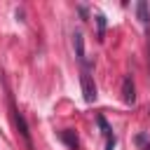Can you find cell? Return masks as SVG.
<instances>
[{
  "label": "cell",
  "mask_w": 150,
  "mask_h": 150,
  "mask_svg": "<svg viewBox=\"0 0 150 150\" xmlns=\"http://www.w3.org/2000/svg\"><path fill=\"white\" fill-rule=\"evenodd\" d=\"M80 84H82L84 101H87V103H94V101H96V84H94L89 70H82V75H80Z\"/></svg>",
  "instance_id": "cell-1"
},
{
  "label": "cell",
  "mask_w": 150,
  "mask_h": 150,
  "mask_svg": "<svg viewBox=\"0 0 150 150\" xmlns=\"http://www.w3.org/2000/svg\"><path fill=\"white\" fill-rule=\"evenodd\" d=\"M122 101L127 105H134L136 103V87H134V80L129 75L122 80Z\"/></svg>",
  "instance_id": "cell-2"
},
{
  "label": "cell",
  "mask_w": 150,
  "mask_h": 150,
  "mask_svg": "<svg viewBox=\"0 0 150 150\" xmlns=\"http://www.w3.org/2000/svg\"><path fill=\"white\" fill-rule=\"evenodd\" d=\"M14 124H16V129H19V134L23 136V141H26V145L33 150V138H30V131H28V124H26V120H23V115L19 112V110H14Z\"/></svg>",
  "instance_id": "cell-3"
},
{
  "label": "cell",
  "mask_w": 150,
  "mask_h": 150,
  "mask_svg": "<svg viewBox=\"0 0 150 150\" xmlns=\"http://www.w3.org/2000/svg\"><path fill=\"white\" fill-rule=\"evenodd\" d=\"M73 45H75V56H77V61L84 66V70H87V59H84V40H82V33H75L73 35Z\"/></svg>",
  "instance_id": "cell-4"
},
{
  "label": "cell",
  "mask_w": 150,
  "mask_h": 150,
  "mask_svg": "<svg viewBox=\"0 0 150 150\" xmlns=\"http://www.w3.org/2000/svg\"><path fill=\"white\" fill-rule=\"evenodd\" d=\"M136 14H138V19H141L143 26H150V12H148V2L145 0H141L136 5Z\"/></svg>",
  "instance_id": "cell-5"
},
{
  "label": "cell",
  "mask_w": 150,
  "mask_h": 150,
  "mask_svg": "<svg viewBox=\"0 0 150 150\" xmlns=\"http://www.w3.org/2000/svg\"><path fill=\"white\" fill-rule=\"evenodd\" d=\"M59 136H61V141H63V143H66L70 150H77V136H75V131H70V129H63Z\"/></svg>",
  "instance_id": "cell-6"
},
{
  "label": "cell",
  "mask_w": 150,
  "mask_h": 150,
  "mask_svg": "<svg viewBox=\"0 0 150 150\" xmlns=\"http://www.w3.org/2000/svg\"><path fill=\"white\" fill-rule=\"evenodd\" d=\"M96 122H98V127H101V131H103V136H105V138H110V136H112V129L108 127V122H105V117H103V115H98V117H96Z\"/></svg>",
  "instance_id": "cell-7"
},
{
  "label": "cell",
  "mask_w": 150,
  "mask_h": 150,
  "mask_svg": "<svg viewBox=\"0 0 150 150\" xmlns=\"http://www.w3.org/2000/svg\"><path fill=\"white\" fill-rule=\"evenodd\" d=\"M96 26H98V40L105 38V16L103 14H96Z\"/></svg>",
  "instance_id": "cell-8"
},
{
  "label": "cell",
  "mask_w": 150,
  "mask_h": 150,
  "mask_svg": "<svg viewBox=\"0 0 150 150\" xmlns=\"http://www.w3.org/2000/svg\"><path fill=\"white\" fill-rule=\"evenodd\" d=\"M105 150H115V136L105 138Z\"/></svg>",
  "instance_id": "cell-9"
},
{
  "label": "cell",
  "mask_w": 150,
  "mask_h": 150,
  "mask_svg": "<svg viewBox=\"0 0 150 150\" xmlns=\"http://www.w3.org/2000/svg\"><path fill=\"white\" fill-rule=\"evenodd\" d=\"M141 150H150V143H148V145H143V148H141Z\"/></svg>",
  "instance_id": "cell-10"
},
{
  "label": "cell",
  "mask_w": 150,
  "mask_h": 150,
  "mask_svg": "<svg viewBox=\"0 0 150 150\" xmlns=\"http://www.w3.org/2000/svg\"><path fill=\"white\" fill-rule=\"evenodd\" d=\"M148 49H150V40H148Z\"/></svg>",
  "instance_id": "cell-11"
}]
</instances>
